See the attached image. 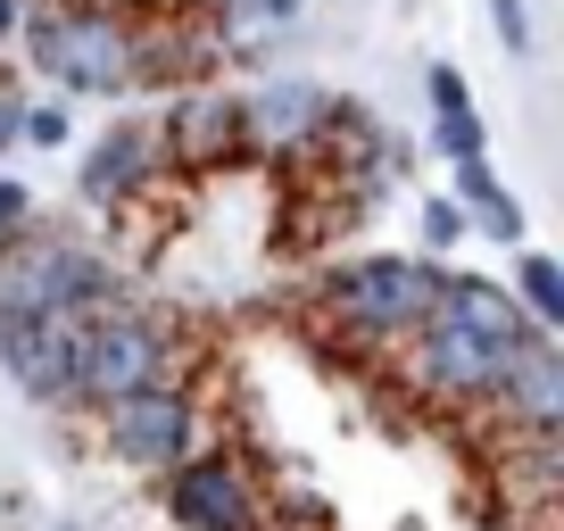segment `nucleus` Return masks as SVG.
Segmentation results:
<instances>
[{"instance_id":"3","label":"nucleus","mask_w":564,"mask_h":531,"mask_svg":"<svg viewBox=\"0 0 564 531\" xmlns=\"http://www.w3.org/2000/svg\"><path fill=\"white\" fill-rule=\"evenodd\" d=\"M91 300H108V274H100V258H91L84 241L42 232V225L0 241V324L58 316V307H91Z\"/></svg>"},{"instance_id":"18","label":"nucleus","mask_w":564,"mask_h":531,"mask_svg":"<svg viewBox=\"0 0 564 531\" xmlns=\"http://www.w3.org/2000/svg\"><path fill=\"white\" fill-rule=\"evenodd\" d=\"M423 241H432V249H448V241H465V208H457V199H423Z\"/></svg>"},{"instance_id":"8","label":"nucleus","mask_w":564,"mask_h":531,"mask_svg":"<svg viewBox=\"0 0 564 531\" xmlns=\"http://www.w3.org/2000/svg\"><path fill=\"white\" fill-rule=\"evenodd\" d=\"M166 481V507H175L183 531H258V490H249V474L232 465V448H208V457H183Z\"/></svg>"},{"instance_id":"14","label":"nucleus","mask_w":564,"mask_h":531,"mask_svg":"<svg viewBox=\"0 0 564 531\" xmlns=\"http://www.w3.org/2000/svg\"><path fill=\"white\" fill-rule=\"evenodd\" d=\"M300 9H307V0H216V25H208L216 58H225V51H265L274 34L300 25Z\"/></svg>"},{"instance_id":"16","label":"nucleus","mask_w":564,"mask_h":531,"mask_svg":"<svg viewBox=\"0 0 564 531\" xmlns=\"http://www.w3.org/2000/svg\"><path fill=\"white\" fill-rule=\"evenodd\" d=\"M514 307L531 316V333H564V266L547 249H514Z\"/></svg>"},{"instance_id":"21","label":"nucleus","mask_w":564,"mask_h":531,"mask_svg":"<svg viewBox=\"0 0 564 531\" xmlns=\"http://www.w3.org/2000/svg\"><path fill=\"white\" fill-rule=\"evenodd\" d=\"M18 117H25V91L9 84V75H0V159L18 150Z\"/></svg>"},{"instance_id":"10","label":"nucleus","mask_w":564,"mask_h":531,"mask_svg":"<svg viewBox=\"0 0 564 531\" xmlns=\"http://www.w3.org/2000/svg\"><path fill=\"white\" fill-rule=\"evenodd\" d=\"M316 133H333V91L300 84V75H274L265 91L241 100V142L258 150H307Z\"/></svg>"},{"instance_id":"13","label":"nucleus","mask_w":564,"mask_h":531,"mask_svg":"<svg viewBox=\"0 0 564 531\" xmlns=\"http://www.w3.org/2000/svg\"><path fill=\"white\" fill-rule=\"evenodd\" d=\"M448 199L465 208V232H490V241L523 249V208H514V192L481 159H457V192H448Z\"/></svg>"},{"instance_id":"12","label":"nucleus","mask_w":564,"mask_h":531,"mask_svg":"<svg viewBox=\"0 0 564 531\" xmlns=\"http://www.w3.org/2000/svg\"><path fill=\"white\" fill-rule=\"evenodd\" d=\"M150 159H159V133L150 124H108L100 142L84 150V199H124L141 175H150Z\"/></svg>"},{"instance_id":"20","label":"nucleus","mask_w":564,"mask_h":531,"mask_svg":"<svg viewBox=\"0 0 564 531\" xmlns=\"http://www.w3.org/2000/svg\"><path fill=\"white\" fill-rule=\"evenodd\" d=\"M25 225H34V192L0 175V241H9V232H25Z\"/></svg>"},{"instance_id":"15","label":"nucleus","mask_w":564,"mask_h":531,"mask_svg":"<svg viewBox=\"0 0 564 531\" xmlns=\"http://www.w3.org/2000/svg\"><path fill=\"white\" fill-rule=\"evenodd\" d=\"M423 91H432V142H441V159L448 166L481 159V117H474V100H465L457 67H432V75H423Z\"/></svg>"},{"instance_id":"7","label":"nucleus","mask_w":564,"mask_h":531,"mask_svg":"<svg viewBox=\"0 0 564 531\" xmlns=\"http://www.w3.org/2000/svg\"><path fill=\"white\" fill-rule=\"evenodd\" d=\"M75 316H84V307L0 324V366H9V382H18L34 408H75Z\"/></svg>"},{"instance_id":"1","label":"nucleus","mask_w":564,"mask_h":531,"mask_svg":"<svg viewBox=\"0 0 564 531\" xmlns=\"http://www.w3.org/2000/svg\"><path fill=\"white\" fill-rule=\"evenodd\" d=\"M406 340H415V366H423L432 390H448V399H490L498 373L514 366V349L531 340V316L514 307V291L481 283V274H448L432 316Z\"/></svg>"},{"instance_id":"5","label":"nucleus","mask_w":564,"mask_h":531,"mask_svg":"<svg viewBox=\"0 0 564 531\" xmlns=\"http://www.w3.org/2000/svg\"><path fill=\"white\" fill-rule=\"evenodd\" d=\"M141 382H166V333L141 307L91 300L75 316V408H108Z\"/></svg>"},{"instance_id":"2","label":"nucleus","mask_w":564,"mask_h":531,"mask_svg":"<svg viewBox=\"0 0 564 531\" xmlns=\"http://www.w3.org/2000/svg\"><path fill=\"white\" fill-rule=\"evenodd\" d=\"M25 58H34V75H51L58 91H133L141 84V25L124 18V9H108V0H58V9H25L18 25Z\"/></svg>"},{"instance_id":"9","label":"nucleus","mask_w":564,"mask_h":531,"mask_svg":"<svg viewBox=\"0 0 564 531\" xmlns=\"http://www.w3.org/2000/svg\"><path fill=\"white\" fill-rule=\"evenodd\" d=\"M490 408L514 432H564V349H556V333H531L514 349V366L490 390Z\"/></svg>"},{"instance_id":"6","label":"nucleus","mask_w":564,"mask_h":531,"mask_svg":"<svg viewBox=\"0 0 564 531\" xmlns=\"http://www.w3.org/2000/svg\"><path fill=\"white\" fill-rule=\"evenodd\" d=\"M108 448H117L133 474H175L192 457V399L175 382H141L124 399H108Z\"/></svg>"},{"instance_id":"11","label":"nucleus","mask_w":564,"mask_h":531,"mask_svg":"<svg viewBox=\"0 0 564 531\" xmlns=\"http://www.w3.org/2000/svg\"><path fill=\"white\" fill-rule=\"evenodd\" d=\"M241 142V100L232 91H183L175 108H166V159H183V166H208V159H225V150Z\"/></svg>"},{"instance_id":"17","label":"nucleus","mask_w":564,"mask_h":531,"mask_svg":"<svg viewBox=\"0 0 564 531\" xmlns=\"http://www.w3.org/2000/svg\"><path fill=\"white\" fill-rule=\"evenodd\" d=\"M18 142H34V150H58V142H67V108H58V100H25V117H18Z\"/></svg>"},{"instance_id":"4","label":"nucleus","mask_w":564,"mask_h":531,"mask_svg":"<svg viewBox=\"0 0 564 531\" xmlns=\"http://www.w3.org/2000/svg\"><path fill=\"white\" fill-rule=\"evenodd\" d=\"M448 266H423V258H349L324 274V307H333L349 333H373V340H406L432 300H441Z\"/></svg>"},{"instance_id":"19","label":"nucleus","mask_w":564,"mask_h":531,"mask_svg":"<svg viewBox=\"0 0 564 531\" xmlns=\"http://www.w3.org/2000/svg\"><path fill=\"white\" fill-rule=\"evenodd\" d=\"M490 25H498V42H507L514 58H531V9L523 0H490Z\"/></svg>"},{"instance_id":"22","label":"nucleus","mask_w":564,"mask_h":531,"mask_svg":"<svg viewBox=\"0 0 564 531\" xmlns=\"http://www.w3.org/2000/svg\"><path fill=\"white\" fill-rule=\"evenodd\" d=\"M25 9H34V0H0V42H18V25H25Z\"/></svg>"}]
</instances>
